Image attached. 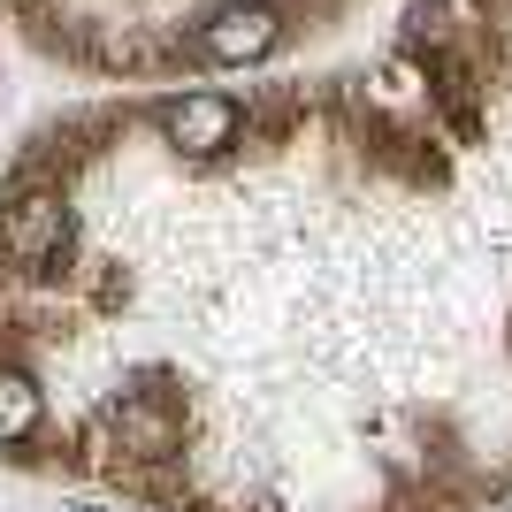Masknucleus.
<instances>
[{
	"label": "nucleus",
	"mask_w": 512,
	"mask_h": 512,
	"mask_svg": "<svg viewBox=\"0 0 512 512\" xmlns=\"http://www.w3.org/2000/svg\"><path fill=\"white\" fill-rule=\"evenodd\" d=\"M39 428H46V390H39V375H31L23 360H0V451L39 444Z\"/></svg>",
	"instance_id": "7ed1b4c3"
},
{
	"label": "nucleus",
	"mask_w": 512,
	"mask_h": 512,
	"mask_svg": "<svg viewBox=\"0 0 512 512\" xmlns=\"http://www.w3.org/2000/svg\"><path fill=\"white\" fill-rule=\"evenodd\" d=\"M283 31H291L283 0H214L207 16L192 23L184 54H199V62H214V69H245V62H268L283 46Z\"/></svg>",
	"instance_id": "f03ea898"
},
{
	"label": "nucleus",
	"mask_w": 512,
	"mask_h": 512,
	"mask_svg": "<svg viewBox=\"0 0 512 512\" xmlns=\"http://www.w3.org/2000/svg\"><path fill=\"white\" fill-rule=\"evenodd\" d=\"M153 130H161V146L176 161L214 169V161H230L245 146V100H230V92H169L153 107Z\"/></svg>",
	"instance_id": "f257e3e1"
}]
</instances>
